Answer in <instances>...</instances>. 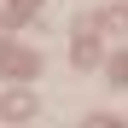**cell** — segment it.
Listing matches in <instances>:
<instances>
[{"instance_id": "1", "label": "cell", "mask_w": 128, "mask_h": 128, "mask_svg": "<svg viewBox=\"0 0 128 128\" xmlns=\"http://www.w3.org/2000/svg\"><path fill=\"white\" fill-rule=\"evenodd\" d=\"M0 70H18V76H29V70H35V58H29V52H0Z\"/></svg>"}]
</instances>
